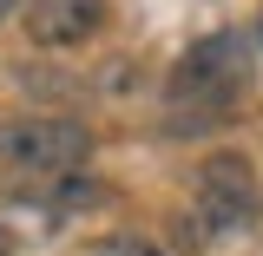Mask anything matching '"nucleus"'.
I'll return each instance as SVG.
<instances>
[{"instance_id": "obj_3", "label": "nucleus", "mask_w": 263, "mask_h": 256, "mask_svg": "<svg viewBox=\"0 0 263 256\" xmlns=\"http://www.w3.org/2000/svg\"><path fill=\"white\" fill-rule=\"evenodd\" d=\"M92 151V131L66 112H27L0 125V171L7 178H72Z\"/></svg>"}, {"instance_id": "obj_7", "label": "nucleus", "mask_w": 263, "mask_h": 256, "mask_svg": "<svg viewBox=\"0 0 263 256\" xmlns=\"http://www.w3.org/2000/svg\"><path fill=\"white\" fill-rule=\"evenodd\" d=\"M13 7H20V0H0V20H7V13H13Z\"/></svg>"}, {"instance_id": "obj_6", "label": "nucleus", "mask_w": 263, "mask_h": 256, "mask_svg": "<svg viewBox=\"0 0 263 256\" xmlns=\"http://www.w3.org/2000/svg\"><path fill=\"white\" fill-rule=\"evenodd\" d=\"M0 256H13V237H7V230H0Z\"/></svg>"}, {"instance_id": "obj_1", "label": "nucleus", "mask_w": 263, "mask_h": 256, "mask_svg": "<svg viewBox=\"0 0 263 256\" xmlns=\"http://www.w3.org/2000/svg\"><path fill=\"white\" fill-rule=\"evenodd\" d=\"M243 79H250V53L237 33H204L191 40L178 66H171V86H164V131L171 138H197V131L224 125L230 105L243 99Z\"/></svg>"}, {"instance_id": "obj_4", "label": "nucleus", "mask_w": 263, "mask_h": 256, "mask_svg": "<svg viewBox=\"0 0 263 256\" xmlns=\"http://www.w3.org/2000/svg\"><path fill=\"white\" fill-rule=\"evenodd\" d=\"M99 27H105V0H27V20H20V33L46 53L86 46Z\"/></svg>"}, {"instance_id": "obj_2", "label": "nucleus", "mask_w": 263, "mask_h": 256, "mask_svg": "<svg viewBox=\"0 0 263 256\" xmlns=\"http://www.w3.org/2000/svg\"><path fill=\"white\" fill-rule=\"evenodd\" d=\"M263 210L257 191V164L243 151H211L191 178V230L204 243H224V237H243Z\"/></svg>"}, {"instance_id": "obj_5", "label": "nucleus", "mask_w": 263, "mask_h": 256, "mask_svg": "<svg viewBox=\"0 0 263 256\" xmlns=\"http://www.w3.org/2000/svg\"><path fill=\"white\" fill-rule=\"evenodd\" d=\"M105 256H164V250H152L145 237H112V243H105Z\"/></svg>"}]
</instances>
